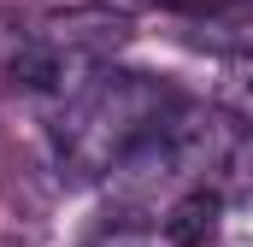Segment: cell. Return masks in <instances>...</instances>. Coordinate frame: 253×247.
Here are the masks:
<instances>
[{
  "instance_id": "cell-1",
  "label": "cell",
  "mask_w": 253,
  "mask_h": 247,
  "mask_svg": "<svg viewBox=\"0 0 253 247\" xmlns=\"http://www.w3.org/2000/svg\"><path fill=\"white\" fill-rule=\"evenodd\" d=\"M171 106H177L171 88H159L153 77H135V71H112V77L83 82V94H71V106L59 118L65 171L71 177H106Z\"/></svg>"
},
{
  "instance_id": "cell-2",
  "label": "cell",
  "mask_w": 253,
  "mask_h": 247,
  "mask_svg": "<svg viewBox=\"0 0 253 247\" xmlns=\"http://www.w3.org/2000/svg\"><path fill=\"white\" fill-rule=\"evenodd\" d=\"M42 36L59 41V47H71V53H83V59H100V53H112L129 36V24L118 12H112V18H106V12H71V18H53Z\"/></svg>"
},
{
  "instance_id": "cell-3",
  "label": "cell",
  "mask_w": 253,
  "mask_h": 247,
  "mask_svg": "<svg viewBox=\"0 0 253 247\" xmlns=\"http://www.w3.org/2000/svg\"><path fill=\"white\" fill-rule=\"evenodd\" d=\"M218 212H224V200H218L212 188H189V194L165 212V242L171 247H206L218 236Z\"/></svg>"
},
{
  "instance_id": "cell-4",
  "label": "cell",
  "mask_w": 253,
  "mask_h": 247,
  "mask_svg": "<svg viewBox=\"0 0 253 247\" xmlns=\"http://www.w3.org/2000/svg\"><path fill=\"white\" fill-rule=\"evenodd\" d=\"M106 6H118V12H153V6H177V0H106Z\"/></svg>"
}]
</instances>
